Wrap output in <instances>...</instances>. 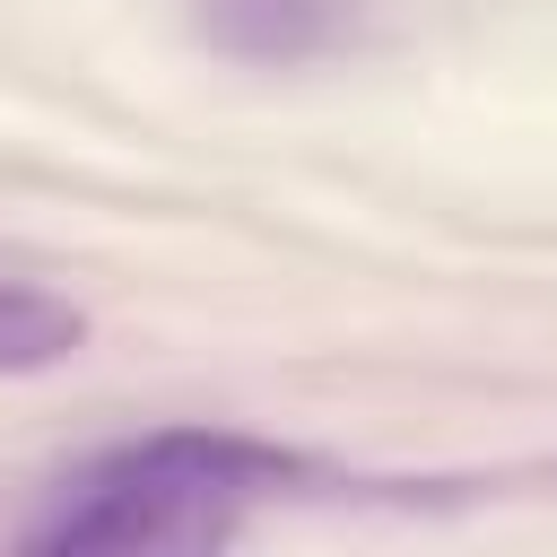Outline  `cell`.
Wrapping results in <instances>:
<instances>
[{"label":"cell","mask_w":557,"mask_h":557,"mask_svg":"<svg viewBox=\"0 0 557 557\" xmlns=\"http://www.w3.org/2000/svg\"><path fill=\"white\" fill-rule=\"evenodd\" d=\"M78 348H87V313L78 305L0 278V374H44V366H61Z\"/></svg>","instance_id":"3"},{"label":"cell","mask_w":557,"mask_h":557,"mask_svg":"<svg viewBox=\"0 0 557 557\" xmlns=\"http://www.w3.org/2000/svg\"><path fill=\"white\" fill-rule=\"evenodd\" d=\"M200 35L235 61H305L339 35V0H191Z\"/></svg>","instance_id":"2"},{"label":"cell","mask_w":557,"mask_h":557,"mask_svg":"<svg viewBox=\"0 0 557 557\" xmlns=\"http://www.w3.org/2000/svg\"><path fill=\"white\" fill-rule=\"evenodd\" d=\"M313 461L226 435V426H157L78 461L52 505L26 522V548L87 557V548H218L261 496H287Z\"/></svg>","instance_id":"1"}]
</instances>
